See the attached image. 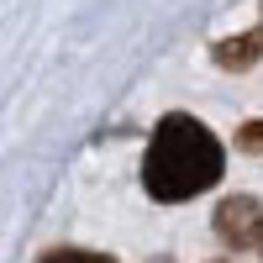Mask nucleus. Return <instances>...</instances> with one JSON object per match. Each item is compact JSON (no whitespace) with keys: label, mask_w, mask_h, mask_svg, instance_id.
<instances>
[{"label":"nucleus","mask_w":263,"mask_h":263,"mask_svg":"<svg viewBox=\"0 0 263 263\" xmlns=\"http://www.w3.org/2000/svg\"><path fill=\"white\" fill-rule=\"evenodd\" d=\"M216 179H221V142L205 121H195L184 111H174L158 121L153 132V147L142 158V184L153 200L163 205H179V200H195L205 195Z\"/></svg>","instance_id":"1"},{"label":"nucleus","mask_w":263,"mask_h":263,"mask_svg":"<svg viewBox=\"0 0 263 263\" xmlns=\"http://www.w3.org/2000/svg\"><path fill=\"white\" fill-rule=\"evenodd\" d=\"M258 248H263V237H258Z\"/></svg>","instance_id":"7"},{"label":"nucleus","mask_w":263,"mask_h":263,"mask_svg":"<svg viewBox=\"0 0 263 263\" xmlns=\"http://www.w3.org/2000/svg\"><path fill=\"white\" fill-rule=\"evenodd\" d=\"M216 237H221L227 248H258V237H263V205L253 200V195L221 200V211H216Z\"/></svg>","instance_id":"2"},{"label":"nucleus","mask_w":263,"mask_h":263,"mask_svg":"<svg viewBox=\"0 0 263 263\" xmlns=\"http://www.w3.org/2000/svg\"><path fill=\"white\" fill-rule=\"evenodd\" d=\"M216 263H227V258H216Z\"/></svg>","instance_id":"6"},{"label":"nucleus","mask_w":263,"mask_h":263,"mask_svg":"<svg viewBox=\"0 0 263 263\" xmlns=\"http://www.w3.org/2000/svg\"><path fill=\"white\" fill-rule=\"evenodd\" d=\"M258 48H263V32L237 37V42H221V48H216V63H221V69H248V63L258 58Z\"/></svg>","instance_id":"3"},{"label":"nucleus","mask_w":263,"mask_h":263,"mask_svg":"<svg viewBox=\"0 0 263 263\" xmlns=\"http://www.w3.org/2000/svg\"><path fill=\"white\" fill-rule=\"evenodd\" d=\"M37 263H116V258H105V253H48V258H37Z\"/></svg>","instance_id":"4"},{"label":"nucleus","mask_w":263,"mask_h":263,"mask_svg":"<svg viewBox=\"0 0 263 263\" xmlns=\"http://www.w3.org/2000/svg\"><path fill=\"white\" fill-rule=\"evenodd\" d=\"M242 147L248 153H263V121H248L242 126Z\"/></svg>","instance_id":"5"}]
</instances>
